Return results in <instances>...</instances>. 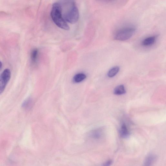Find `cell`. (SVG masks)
Returning a JSON list of instances; mask_svg holds the SVG:
<instances>
[{"mask_svg":"<svg viewBox=\"0 0 166 166\" xmlns=\"http://www.w3.org/2000/svg\"><path fill=\"white\" fill-rule=\"evenodd\" d=\"M61 5L62 15L66 21L70 24H75L78 21L79 13L75 1H63Z\"/></svg>","mask_w":166,"mask_h":166,"instance_id":"cell-1","label":"cell"},{"mask_svg":"<svg viewBox=\"0 0 166 166\" xmlns=\"http://www.w3.org/2000/svg\"><path fill=\"white\" fill-rule=\"evenodd\" d=\"M103 130L102 128H97L90 132L88 134V137L90 138L95 140L101 139L103 135Z\"/></svg>","mask_w":166,"mask_h":166,"instance_id":"cell-5","label":"cell"},{"mask_svg":"<svg viewBox=\"0 0 166 166\" xmlns=\"http://www.w3.org/2000/svg\"><path fill=\"white\" fill-rule=\"evenodd\" d=\"M51 16L53 21L57 26L66 30L70 29L69 26L63 16L61 5L59 3H56L53 4Z\"/></svg>","mask_w":166,"mask_h":166,"instance_id":"cell-2","label":"cell"},{"mask_svg":"<svg viewBox=\"0 0 166 166\" xmlns=\"http://www.w3.org/2000/svg\"><path fill=\"white\" fill-rule=\"evenodd\" d=\"M136 31V29L132 27H125L117 31L114 36V39L116 40L124 41L130 39Z\"/></svg>","mask_w":166,"mask_h":166,"instance_id":"cell-3","label":"cell"},{"mask_svg":"<svg viewBox=\"0 0 166 166\" xmlns=\"http://www.w3.org/2000/svg\"><path fill=\"white\" fill-rule=\"evenodd\" d=\"M2 66V62L0 61V70H1Z\"/></svg>","mask_w":166,"mask_h":166,"instance_id":"cell-15","label":"cell"},{"mask_svg":"<svg viewBox=\"0 0 166 166\" xmlns=\"http://www.w3.org/2000/svg\"><path fill=\"white\" fill-rule=\"evenodd\" d=\"M119 70V68L118 66L114 67L108 71L107 76L110 78H112L116 76Z\"/></svg>","mask_w":166,"mask_h":166,"instance_id":"cell-12","label":"cell"},{"mask_svg":"<svg viewBox=\"0 0 166 166\" xmlns=\"http://www.w3.org/2000/svg\"><path fill=\"white\" fill-rule=\"evenodd\" d=\"M38 51L36 49H35L31 51V61L33 64L37 62L38 56Z\"/></svg>","mask_w":166,"mask_h":166,"instance_id":"cell-11","label":"cell"},{"mask_svg":"<svg viewBox=\"0 0 166 166\" xmlns=\"http://www.w3.org/2000/svg\"><path fill=\"white\" fill-rule=\"evenodd\" d=\"M86 78V76L84 73H80L77 74L73 77V79L74 82L79 83L83 81Z\"/></svg>","mask_w":166,"mask_h":166,"instance_id":"cell-9","label":"cell"},{"mask_svg":"<svg viewBox=\"0 0 166 166\" xmlns=\"http://www.w3.org/2000/svg\"><path fill=\"white\" fill-rule=\"evenodd\" d=\"M157 156L153 153H150L146 157L142 166H152L157 159Z\"/></svg>","mask_w":166,"mask_h":166,"instance_id":"cell-6","label":"cell"},{"mask_svg":"<svg viewBox=\"0 0 166 166\" xmlns=\"http://www.w3.org/2000/svg\"><path fill=\"white\" fill-rule=\"evenodd\" d=\"M157 36H153L148 37L144 40L142 42V45L147 47L153 45L156 41Z\"/></svg>","mask_w":166,"mask_h":166,"instance_id":"cell-8","label":"cell"},{"mask_svg":"<svg viewBox=\"0 0 166 166\" xmlns=\"http://www.w3.org/2000/svg\"><path fill=\"white\" fill-rule=\"evenodd\" d=\"M11 72L9 69L5 70L0 74V94L3 92L11 78Z\"/></svg>","mask_w":166,"mask_h":166,"instance_id":"cell-4","label":"cell"},{"mask_svg":"<svg viewBox=\"0 0 166 166\" xmlns=\"http://www.w3.org/2000/svg\"><path fill=\"white\" fill-rule=\"evenodd\" d=\"M119 135L122 138H127L129 136L130 133L127 126L124 124H123L119 130Z\"/></svg>","mask_w":166,"mask_h":166,"instance_id":"cell-7","label":"cell"},{"mask_svg":"<svg viewBox=\"0 0 166 166\" xmlns=\"http://www.w3.org/2000/svg\"><path fill=\"white\" fill-rule=\"evenodd\" d=\"M113 163L112 160H108L103 164L102 166H110Z\"/></svg>","mask_w":166,"mask_h":166,"instance_id":"cell-14","label":"cell"},{"mask_svg":"<svg viewBox=\"0 0 166 166\" xmlns=\"http://www.w3.org/2000/svg\"><path fill=\"white\" fill-rule=\"evenodd\" d=\"M32 103V100L31 98H28L25 100L23 103L22 106L23 107L26 109H29L31 107Z\"/></svg>","mask_w":166,"mask_h":166,"instance_id":"cell-13","label":"cell"},{"mask_svg":"<svg viewBox=\"0 0 166 166\" xmlns=\"http://www.w3.org/2000/svg\"><path fill=\"white\" fill-rule=\"evenodd\" d=\"M114 93L116 95H121L126 92L124 85H120L116 87L114 90Z\"/></svg>","mask_w":166,"mask_h":166,"instance_id":"cell-10","label":"cell"}]
</instances>
